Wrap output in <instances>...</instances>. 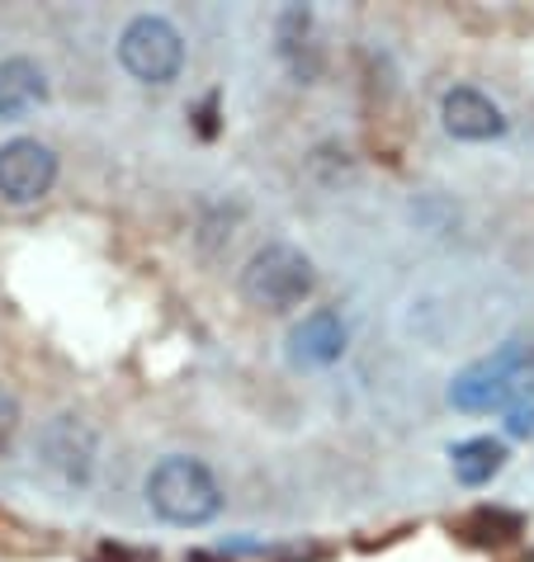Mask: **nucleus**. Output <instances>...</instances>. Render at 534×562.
Listing matches in <instances>:
<instances>
[{"instance_id":"nucleus-7","label":"nucleus","mask_w":534,"mask_h":562,"mask_svg":"<svg viewBox=\"0 0 534 562\" xmlns=\"http://www.w3.org/2000/svg\"><path fill=\"white\" fill-rule=\"evenodd\" d=\"M440 123H445V133L459 137V143H492V137L507 133L501 104L474 86H454L449 95L440 100Z\"/></svg>"},{"instance_id":"nucleus-8","label":"nucleus","mask_w":534,"mask_h":562,"mask_svg":"<svg viewBox=\"0 0 534 562\" xmlns=\"http://www.w3.org/2000/svg\"><path fill=\"white\" fill-rule=\"evenodd\" d=\"M345 355V322L336 307H312L289 331V364L293 369H332Z\"/></svg>"},{"instance_id":"nucleus-12","label":"nucleus","mask_w":534,"mask_h":562,"mask_svg":"<svg viewBox=\"0 0 534 562\" xmlns=\"http://www.w3.org/2000/svg\"><path fill=\"white\" fill-rule=\"evenodd\" d=\"M14 435H20V397L0 383V454L14 445Z\"/></svg>"},{"instance_id":"nucleus-13","label":"nucleus","mask_w":534,"mask_h":562,"mask_svg":"<svg viewBox=\"0 0 534 562\" xmlns=\"http://www.w3.org/2000/svg\"><path fill=\"white\" fill-rule=\"evenodd\" d=\"M511 435H534V402L511 412Z\"/></svg>"},{"instance_id":"nucleus-14","label":"nucleus","mask_w":534,"mask_h":562,"mask_svg":"<svg viewBox=\"0 0 534 562\" xmlns=\"http://www.w3.org/2000/svg\"><path fill=\"white\" fill-rule=\"evenodd\" d=\"M96 562H129V553H123V549H100Z\"/></svg>"},{"instance_id":"nucleus-4","label":"nucleus","mask_w":534,"mask_h":562,"mask_svg":"<svg viewBox=\"0 0 534 562\" xmlns=\"http://www.w3.org/2000/svg\"><path fill=\"white\" fill-rule=\"evenodd\" d=\"M119 67L137 86H170L185 71V38L162 14H137L119 34Z\"/></svg>"},{"instance_id":"nucleus-11","label":"nucleus","mask_w":534,"mask_h":562,"mask_svg":"<svg viewBox=\"0 0 534 562\" xmlns=\"http://www.w3.org/2000/svg\"><path fill=\"white\" fill-rule=\"evenodd\" d=\"M459 535L468 543H478V549H501V543H511L515 535H525V520L515 510H501V506H478L474 515L459 520Z\"/></svg>"},{"instance_id":"nucleus-15","label":"nucleus","mask_w":534,"mask_h":562,"mask_svg":"<svg viewBox=\"0 0 534 562\" xmlns=\"http://www.w3.org/2000/svg\"><path fill=\"white\" fill-rule=\"evenodd\" d=\"M190 562H223L218 553H190Z\"/></svg>"},{"instance_id":"nucleus-5","label":"nucleus","mask_w":534,"mask_h":562,"mask_svg":"<svg viewBox=\"0 0 534 562\" xmlns=\"http://www.w3.org/2000/svg\"><path fill=\"white\" fill-rule=\"evenodd\" d=\"M57 184V151L38 137H10L0 147V199L5 204H38Z\"/></svg>"},{"instance_id":"nucleus-6","label":"nucleus","mask_w":534,"mask_h":562,"mask_svg":"<svg viewBox=\"0 0 534 562\" xmlns=\"http://www.w3.org/2000/svg\"><path fill=\"white\" fill-rule=\"evenodd\" d=\"M38 449H43V463H48L62 482H71V487H86V482L96 477L100 435L90 430L81 416H53L38 435Z\"/></svg>"},{"instance_id":"nucleus-9","label":"nucleus","mask_w":534,"mask_h":562,"mask_svg":"<svg viewBox=\"0 0 534 562\" xmlns=\"http://www.w3.org/2000/svg\"><path fill=\"white\" fill-rule=\"evenodd\" d=\"M38 104H48V71L34 57H5L0 61V123H20Z\"/></svg>"},{"instance_id":"nucleus-2","label":"nucleus","mask_w":534,"mask_h":562,"mask_svg":"<svg viewBox=\"0 0 534 562\" xmlns=\"http://www.w3.org/2000/svg\"><path fill=\"white\" fill-rule=\"evenodd\" d=\"M147 506L156 510V520L199 529L218 520L223 510V487L209 473V463H199L190 454H170L147 473Z\"/></svg>"},{"instance_id":"nucleus-1","label":"nucleus","mask_w":534,"mask_h":562,"mask_svg":"<svg viewBox=\"0 0 534 562\" xmlns=\"http://www.w3.org/2000/svg\"><path fill=\"white\" fill-rule=\"evenodd\" d=\"M449 402L459 412H515L534 402V346H501L497 355L474 359L468 369L454 373Z\"/></svg>"},{"instance_id":"nucleus-10","label":"nucleus","mask_w":534,"mask_h":562,"mask_svg":"<svg viewBox=\"0 0 534 562\" xmlns=\"http://www.w3.org/2000/svg\"><path fill=\"white\" fill-rule=\"evenodd\" d=\"M449 463H454V477H459L464 487H487V482L507 468V445L492 440V435H478V440L454 445Z\"/></svg>"},{"instance_id":"nucleus-3","label":"nucleus","mask_w":534,"mask_h":562,"mask_svg":"<svg viewBox=\"0 0 534 562\" xmlns=\"http://www.w3.org/2000/svg\"><path fill=\"white\" fill-rule=\"evenodd\" d=\"M312 284H318L312 260L289 241L260 246V251L246 260V270H242V299L251 307H265V312L298 307L312 293Z\"/></svg>"}]
</instances>
